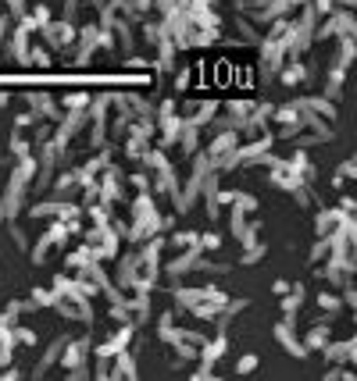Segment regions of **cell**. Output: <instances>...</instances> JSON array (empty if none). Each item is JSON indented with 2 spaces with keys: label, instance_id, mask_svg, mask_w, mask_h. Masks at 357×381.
Segmentation results:
<instances>
[]
</instances>
